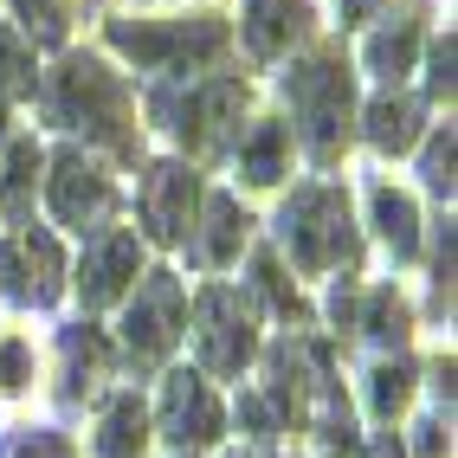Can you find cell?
<instances>
[{
    "label": "cell",
    "mask_w": 458,
    "mask_h": 458,
    "mask_svg": "<svg viewBox=\"0 0 458 458\" xmlns=\"http://www.w3.org/2000/svg\"><path fill=\"white\" fill-rule=\"evenodd\" d=\"M52 116H58V123H72V130H84L90 142H104L110 156H123V162L142 148L123 78H116L104 58H90V52H72L65 65H58V84H52Z\"/></svg>",
    "instance_id": "1"
},
{
    "label": "cell",
    "mask_w": 458,
    "mask_h": 458,
    "mask_svg": "<svg viewBox=\"0 0 458 458\" xmlns=\"http://www.w3.org/2000/svg\"><path fill=\"white\" fill-rule=\"evenodd\" d=\"M284 98H291V116L303 130L310 162L329 168L349 148V116H355V78L343 65V52H317V58H303V65H291Z\"/></svg>",
    "instance_id": "2"
},
{
    "label": "cell",
    "mask_w": 458,
    "mask_h": 458,
    "mask_svg": "<svg viewBox=\"0 0 458 458\" xmlns=\"http://www.w3.org/2000/svg\"><path fill=\"white\" fill-rule=\"evenodd\" d=\"M278 239H284V252L303 271H335V265H355L361 259V233L349 220V194L329 188V181L297 188L278 207Z\"/></svg>",
    "instance_id": "3"
},
{
    "label": "cell",
    "mask_w": 458,
    "mask_h": 458,
    "mask_svg": "<svg viewBox=\"0 0 458 458\" xmlns=\"http://www.w3.org/2000/svg\"><path fill=\"white\" fill-rule=\"evenodd\" d=\"M104 39L136 58L142 72H200L226 52V20L194 13V20H110Z\"/></svg>",
    "instance_id": "4"
},
{
    "label": "cell",
    "mask_w": 458,
    "mask_h": 458,
    "mask_svg": "<svg viewBox=\"0 0 458 458\" xmlns=\"http://www.w3.org/2000/svg\"><path fill=\"white\" fill-rule=\"evenodd\" d=\"M156 116H174L168 130L181 136V148H194V156H226L233 136H239V116H246V84L239 78H207L181 104L156 90Z\"/></svg>",
    "instance_id": "5"
},
{
    "label": "cell",
    "mask_w": 458,
    "mask_h": 458,
    "mask_svg": "<svg viewBox=\"0 0 458 458\" xmlns=\"http://www.w3.org/2000/svg\"><path fill=\"white\" fill-rule=\"evenodd\" d=\"M194 343H200V361H207V369L233 381V375L259 355L252 303L239 297L233 284H207V291H200V303H194Z\"/></svg>",
    "instance_id": "6"
},
{
    "label": "cell",
    "mask_w": 458,
    "mask_h": 458,
    "mask_svg": "<svg viewBox=\"0 0 458 458\" xmlns=\"http://www.w3.org/2000/svg\"><path fill=\"white\" fill-rule=\"evenodd\" d=\"M174 343H181V278L174 271H148L123 310V355H130V369H156Z\"/></svg>",
    "instance_id": "7"
},
{
    "label": "cell",
    "mask_w": 458,
    "mask_h": 458,
    "mask_svg": "<svg viewBox=\"0 0 458 458\" xmlns=\"http://www.w3.org/2000/svg\"><path fill=\"white\" fill-rule=\"evenodd\" d=\"M0 284H7V297L26 303V310L58 303V291H65V259H58L52 233L20 226V233L0 239Z\"/></svg>",
    "instance_id": "8"
},
{
    "label": "cell",
    "mask_w": 458,
    "mask_h": 458,
    "mask_svg": "<svg viewBox=\"0 0 458 458\" xmlns=\"http://www.w3.org/2000/svg\"><path fill=\"white\" fill-rule=\"evenodd\" d=\"M52 213H58V226H72V233H104V220L116 213L110 174L98 162H84L78 148H65V156L52 162Z\"/></svg>",
    "instance_id": "9"
},
{
    "label": "cell",
    "mask_w": 458,
    "mask_h": 458,
    "mask_svg": "<svg viewBox=\"0 0 458 458\" xmlns=\"http://www.w3.org/2000/svg\"><path fill=\"white\" fill-rule=\"evenodd\" d=\"M194 207H200V181L188 174V162H156L142 181V226L162 246H181L194 233Z\"/></svg>",
    "instance_id": "10"
},
{
    "label": "cell",
    "mask_w": 458,
    "mask_h": 458,
    "mask_svg": "<svg viewBox=\"0 0 458 458\" xmlns=\"http://www.w3.org/2000/svg\"><path fill=\"white\" fill-rule=\"evenodd\" d=\"M226 433V413H220V401H213V387L200 381V375H168V387H162V439H174L181 452L188 445H213Z\"/></svg>",
    "instance_id": "11"
},
{
    "label": "cell",
    "mask_w": 458,
    "mask_h": 458,
    "mask_svg": "<svg viewBox=\"0 0 458 458\" xmlns=\"http://www.w3.org/2000/svg\"><path fill=\"white\" fill-rule=\"evenodd\" d=\"M136 271H142V246H136V233H98V246L84 252V271H78V291L90 310H104V303H116L130 284H136Z\"/></svg>",
    "instance_id": "12"
},
{
    "label": "cell",
    "mask_w": 458,
    "mask_h": 458,
    "mask_svg": "<svg viewBox=\"0 0 458 458\" xmlns=\"http://www.w3.org/2000/svg\"><path fill=\"white\" fill-rule=\"evenodd\" d=\"M239 33H246V52L271 65V58H284L303 33H310V0H246Z\"/></svg>",
    "instance_id": "13"
},
{
    "label": "cell",
    "mask_w": 458,
    "mask_h": 458,
    "mask_svg": "<svg viewBox=\"0 0 458 458\" xmlns=\"http://www.w3.org/2000/svg\"><path fill=\"white\" fill-rule=\"evenodd\" d=\"M65 407H78V401H90L98 394V381H104V369H110V349H104V329H90V323H72L65 329Z\"/></svg>",
    "instance_id": "14"
},
{
    "label": "cell",
    "mask_w": 458,
    "mask_h": 458,
    "mask_svg": "<svg viewBox=\"0 0 458 458\" xmlns=\"http://www.w3.org/2000/svg\"><path fill=\"white\" fill-rule=\"evenodd\" d=\"M420 116H426V104L413 98V90H387V98L369 104V142L381 148V156H407V148L420 142Z\"/></svg>",
    "instance_id": "15"
},
{
    "label": "cell",
    "mask_w": 458,
    "mask_h": 458,
    "mask_svg": "<svg viewBox=\"0 0 458 458\" xmlns=\"http://www.w3.org/2000/svg\"><path fill=\"white\" fill-rule=\"evenodd\" d=\"M246 207H239L233 194H213L207 200V239L194 246V259L207 265V271H226L233 259H239V246H246Z\"/></svg>",
    "instance_id": "16"
},
{
    "label": "cell",
    "mask_w": 458,
    "mask_h": 458,
    "mask_svg": "<svg viewBox=\"0 0 458 458\" xmlns=\"http://www.w3.org/2000/svg\"><path fill=\"white\" fill-rule=\"evenodd\" d=\"M369 207H375V226H381V239L394 246V259H413L420 252V213H413V200L401 188H387V181H375Z\"/></svg>",
    "instance_id": "17"
},
{
    "label": "cell",
    "mask_w": 458,
    "mask_h": 458,
    "mask_svg": "<svg viewBox=\"0 0 458 458\" xmlns=\"http://www.w3.org/2000/svg\"><path fill=\"white\" fill-rule=\"evenodd\" d=\"M39 168H46L39 142H33V136H13V142H7V188H0V213H7V220H26L33 188H39Z\"/></svg>",
    "instance_id": "18"
},
{
    "label": "cell",
    "mask_w": 458,
    "mask_h": 458,
    "mask_svg": "<svg viewBox=\"0 0 458 458\" xmlns=\"http://www.w3.org/2000/svg\"><path fill=\"white\" fill-rule=\"evenodd\" d=\"M142 439H148L142 401H136V394H116V401L104 407V426H98V452H104V458H136Z\"/></svg>",
    "instance_id": "19"
},
{
    "label": "cell",
    "mask_w": 458,
    "mask_h": 458,
    "mask_svg": "<svg viewBox=\"0 0 458 458\" xmlns=\"http://www.w3.org/2000/svg\"><path fill=\"white\" fill-rule=\"evenodd\" d=\"M284 156H291V123H259L252 142L239 148V174H246L252 188H271V181L284 174Z\"/></svg>",
    "instance_id": "20"
},
{
    "label": "cell",
    "mask_w": 458,
    "mask_h": 458,
    "mask_svg": "<svg viewBox=\"0 0 458 458\" xmlns=\"http://www.w3.org/2000/svg\"><path fill=\"white\" fill-rule=\"evenodd\" d=\"M413 46H420V20H394L369 39V72H381L387 84L413 72Z\"/></svg>",
    "instance_id": "21"
},
{
    "label": "cell",
    "mask_w": 458,
    "mask_h": 458,
    "mask_svg": "<svg viewBox=\"0 0 458 458\" xmlns=\"http://www.w3.org/2000/svg\"><path fill=\"white\" fill-rule=\"evenodd\" d=\"M407 394H413V369L407 361H381V369L369 375V407H375V420H394L407 407Z\"/></svg>",
    "instance_id": "22"
},
{
    "label": "cell",
    "mask_w": 458,
    "mask_h": 458,
    "mask_svg": "<svg viewBox=\"0 0 458 458\" xmlns=\"http://www.w3.org/2000/svg\"><path fill=\"white\" fill-rule=\"evenodd\" d=\"M355 329H369L375 343H394V349H401V343H407V303L394 297V291H375V297H369V317H361Z\"/></svg>",
    "instance_id": "23"
},
{
    "label": "cell",
    "mask_w": 458,
    "mask_h": 458,
    "mask_svg": "<svg viewBox=\"0 0 458 458\" xmlns=\"http://www.w3.org/2000/svg\"><path fill=\"white\" fill-rule=\"evenodd\" d=\"M252 284H259V297L271 303V310H278V317H303V303H297V291L284 284V265L278 259H271V252H259V265H252Z\"/></svg>",
    "instance_id": "24"
},
{
    "label": "cell",
    "mask_w": 458,
    "mask_h": 458,
    "mask_svg": "<svg viewBox=\"0 0 458 458\" xmlns=\"http://www.w3.org/2000/svg\"><path fill=\"white\" fill-rule=\"evenodd\" d=\"M20 20H26V33L33 39H65V20H72V0H13Z\"/></svg>",
    "instance_id": "25"
},
{
    "label": "cell",
    "mask_w": 458,
    "mask_h": 458,
    "mask_svg": "<svg viewBox=\"0 0 458 458\" xmlns=\"http://www.w3.org/2000/svg\"><path fill=\"white\" fill-rule=\"evenodd\" d=\"M26 90H33V52L0 33V98H26Z\"/></svg>",
    "instance_id": "26"
},
{
    "label": "cell",
    "mask_w": 458,
    "mask_h": 458,
    "mask_svg": "<svg viewBox=\"0 0 458 458\" xmlns=\"http://www.w3.org/2000/svg\"><path fill=\"white\" fill-rule=\"evenodd\" d=\"M420 174L439 200H452V130H433V142H426V156H420Z\"/></svg>",
    "instance_id": "27"
},
{
    "label": "cell",
    "mask_w": 458,
    "mask_h": 458,
    "mask_svg": "<svg viewBox=\"0 0 458 458\" xmlns=\"http://www.w3.org/2000/svg\"><path fill=\"white\" fill-rule=\"evenodd\" d=\"M26 381H33V343L7 335V343H0V394H20Z\"/></svg>",
    "instance_id": "28"
},
{
    "label": "cell",
    "mask_w": 458,
    "mask_h": 458,
    "mask_svg": "<svg viewBox=\"0 0 458 458\" xmlns=\"http://www.w3.org/2000/svg\"><path fill=\"white\" fill-rule=\"evenodd\" d=\"M433 310H452V226L433 233Z\"/></svg>",
    "instance_id": "29"
},
{
    "label": "cell",
    "mask_w": 458,
    "mask_h": 458,
    "mask_svg": "<svg viewBox=\"0 0 458 458\" xmlns=\"http://www.w3.org/2000/svg\"><path fill=\"white\" fill-rule=\"evenodd\" d=\"M13 458H78L65 433H20L13 439Z\"/></svg>",
    "instance_id": "30"
},
{
    "label": "cell",
    "mask_w": 458,
    "mask_h": 458,
    "mask_svg": "<svg viewBox=\"0 0 458 458\" xmlns=\"http://www.w3.org/2000/svg\"><path fill=\"white\" fill-rule=\"evenodd\" d=\"M426 90H433V98H452V33L433 39V72H426Z\"/></svg>",
    "instance_id": "31"
},
{
    "label": "cell",
    "mask_w": 458,
    "mask_h": 458,
    "mask_svg": "<svg viewBox=\"0 0 458 458\" xmlns=\"http://www.w3.org/2000/svg\"><path fill=\"white\" fill-rule=\"evenodd\" d=\"M239 413H246V426H252V439H278V413H271L259 394L252 401H239Z\"/></svg>",
    "instance_id": "32"
},
{
    "label": "cell",
    "mask_w": 458,
    "mask_h": 458,
    "mask_svg": "<svg viewBox=\"0 0 458 458\" xmlns=\"http://www.w3.org/2000/svg\"><path fill=\"white\" fill-rule=\"evenodd\" d=\"M413 433H420V439H413V445H420V458H439V452H445V439H452V433H445V420H420Z\"/></svg>",
    "instance_id": "33"
},
{
    "label": "cell",
    "mask_w": 458,
    "mask_h": 458,
    "mask_svg": "<svg viewBox=\"0 0 458 458\" xmlns=\"http://www.w3.org/2000/svg\"><path fill=\"white\" fill-rule=\"evenodd\" d=\"M381 7V0H343V26H355V20H369Z\"/></svg>",
    "instance_id": "34"
},
{
    "label": "cell",
    "mask_w": 458,
    "mask_h": 458,
    "mask_svg": "<svg viewBox=\"0 0 458 458\" xmlns=\"http://www.w3.org/2000/svg\"><path fill=\"white\" fill-rule=\"evenodd\" d=\"M369 458H401V445H394V433H387V439H375V445H369Z\"/></svg>",
    "instance_id": "35"
},
{
    "label": "cell",
    "mask_w": 458,
    "mask_h": 458,
    "mask_svg": "<svg viewBox=\"0 0 458 458\" xmlns=\"http://www.w3.org/2000/svg\"><path fill=\"white\" fill-rule=\"evenodd\" d=\"M233 458H246V452H233Z\"/></svg>",
    "instance_id": "36"
}]
</instances>
